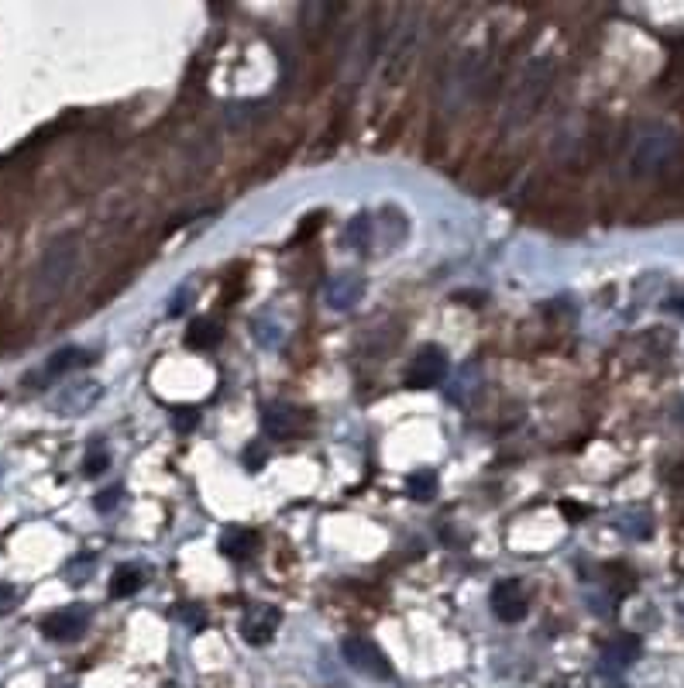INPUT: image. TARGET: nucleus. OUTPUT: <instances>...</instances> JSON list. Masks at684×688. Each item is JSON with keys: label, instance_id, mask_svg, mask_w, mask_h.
I'll return each instance as SVG.
<instances>
[{"label": "nucleus", "instance_id": "0eeeda50", "mask_svg": "<svg viewBox=\"0 0 684 688\" xmlns=\"http://www.w3.org/2000/svg\"><path fill=\"white\" fill-rule=\"evenodd\" d=\"M303 423H307V413L299 407H289V403H268V407L262 410L265 434L276 440L296 438V434L303 430Z\"/></svg>", "mask_w": 684, "mask_h": 688}, {"label": "nucleus", "instance_id": "1a4fd4ad", "mask_svg": "<svg viewBox=\"0 0 684 688\" xmlns=\"http://www.w3.org/2000/svg\"><path fill=\"white\" fill-rule=\"evenodd\" d=\"M492 612L502 623H519L527 616V595L519 582H496L492 589Z\"/></svg>", "mask_w": 684, "mask_h": 688}, {"label": "nucleus", "instance_id": "b1692460", "mask_svg": "<svg viewBox=\"0 0 684 688\" xmlns=\"http://www.w3.org/2000/svg\"><path fill=\"white\" fill-rule=\"evenodd\" d=\"M172 423H176V430H193V427L200 423V413H196V410H179V413L172 417Z\"/></svg>", "mask_w": 684, "mask_h": 688}, {"label": "nucleus", "instance_id": "dca6fc26", "mask_svg": "<svg viewBox=\"0 0 684 688\" xmlns=\"http://www.w3.org/2000/svg\"><path fill=\"white\" fill-rule=\"evenodd\" d=\"M406 492H409L417 502H430L437 496V475L430 469L409 471V479H406Z\"/></svg>", "mask_w": 684, "mask_h": 688}, {"label": "nucleus", "instance_id": "393cba45", "mask_svg": "<svg viewBox=\"0 0 684 688\" xmlns=\"http://www.w3.org/2000/svg\"><path fill=\"white\" fill-rule=\"evenodd\" d=\"M186 303H189V293H179V297H176V303H172V307H169V313H172V317H176V313H179V310H186Z\"/></svg>", "mask_w": 684, "mask_h": 688}, {"label": "nucleus", "instance_id": "20e7f679", "mask_svg": "<svg viewBox=\"0 0 684 688\" xmlns=\"http://www.w3.org/2000/svg\"><path fill=\"white\" fill-rule=\"evenodd\" d=\"M341 654L355 672L368 674V678H382V682L392 678V664H389V657H386V651L375 641H368V637H358V633H355V637H344Z\"/></svg>", "mask_w": 684, "mask_h": 688}, {"label": "nucleus", "instance_id": "a878e982", "mask_svg": "<svg viewBox=\"0 0 684 688\" xmlns=\"http://www.w3.org/2000/svg\"><path fill=\"white\" fill-rule=\"evenodd\" d=\"M560 510H564V516H585V513H588L585 506H575V502H564Z\"/></svg>", "mask_w": 684, "mask_h": 688}, {"label": "nucleus", "instance_id": "5701e85b", "mask_svg": "<svg viewBox=\"0 0 684 688\" xmlns=\"http://www.w3.org/2000/svg\"><path fill=\"white\" fill-rule=\"evenodd\" d=\"M15 606H17V589L15 585H7V582H0V616L11 612Z\"/></svg>", "mask_w": 684, "mask_h": 688}, {"label": "nucleus", "instance_id": "f3484780", "mask_svg": "<svg viewBox=\"0 0 684 688\" xmlns=\"http://www.w3.org/2000/svg\"><path fill=\"white\" fill-rule=\"evenodd\" d=\"M344 241H347V245H355V248H365V245L372 241V220L365 218V214L355 218L351 224H347V231H344Z\"/></svg>", "mask_w": 684, "mask_h": 688}, {"label": "nucleus", "instance_id": "4be33fe9", "mask_svg": "<svg viewBox=\"0 0 684 688\" xmlns=\"http://www.w3.org/2000/svg\"><path fill=\"white\" fill-rule=\"evenodd\" d=\"M265 458H268V454H265V444H248V448H245V465H248L251 471L262 469Z\"/></svg>", "mask_w": 684, "mask_h": 688}, {"label": "nucleus", "instance_id": "2eb2a0df", "mask_svg": "<svg viewBox=\"0 0 684 688\" xmlns=\"http://www.w3.org/2000/svg\"><path fill=\"white\" fill-rule=\"evenodd\" d=\"M141 589V572L135 564H121L114 575H110V595L114 599H127Z\"/></svg>", "mask_w": 684, "mask_h": 688}, {"label": "nucleus", "instance_id": "a211bd4d", "mask_svg": "<svg viewBox=\"0 0 684 688\" xmlns=\"http://www.w3.org/2000/svg\"><path fill=\"white\" fill-rule=\"evenodd\" d=\"M110 465V454L100 448V444H94V451L86 454V461H83V471L86 475H100V471H107Z\"/></svg>", "mask_w": 684, "mask_h": 688}, {"label": "nucleus", "instance_id": "ddd939ff", "mask_svg": "<svg viewBox=\"0 0 684 688\" xmlns=\"http://www.w3.org/2000/svg\"><path fill=\"white\" fill-rule=\"evenodd\" d=\"M606 664L609 668H626V664H633L639 657V641L637 637H629V633H622V637H616V641L606 643Z\"/></svg>", "mask_w": 684, "mask_h": 688}, {"label": "nucleus", "instance_id": "6e6552de", "mask_svg": "<svg viewBox=\"0 0 684 688\" xmlns=\"http://www.w3.org/2000/svg\"><path fill=\"white\" fill-rule=\"evenodd\" d=\"M282 623V612L276 606H251L241 620V637L251 643V647H262L276 637V630Z\"/></svg>", "mask_w": 684, "mask_h": 688}, {"label": "nucleus", "instance_id": "9b49d317", "mask_svg": "<svg viewBox=\"0 0 684 688\" xmlns=\"http://www.w3.org/2000/svg\"><path fill=\"white\" fill-rule=\"evenodd\" d=\"M94 361V355L90 351H83V348H59L55 355H48V361L42 365V376L45 379H63L69 376V372H76V369H83V365H90Z\"/></svg>", "mask_w": 684, "mask_h": 688}, {"label": "nucleus", "instance_id": "4468645a", "mask_svg": "<svg viewBox=\"0 0 684 688\" xmlns=\"http://www.w3.org/2000/svg\"><path fill=\"white\" fill-rule=\"evenodd\" d=\"M220 338H224V330H220L214 320H206V317H196V320L186 328V344H189V348H196V351L214 348Z\"/></svg>", "mask_w": 684, "mask_h": 688}, {"label": "nucleus", "instance_id": "aec40b11", "mask_svg": "<svg viewBox=\"0 0 684 688\" xmlns=\"http://www.w3.org/2000/svg\"><path fill=\"white\" fill-rule=\"evenodd\" d=\"M179 620H183V623H189L193 630H203V623H206L203 610H200V606H193V602H189V606H179Z\"/></svg>", "mask_w": 684, "mask_h": 688}, {"label": "nucleus", "instance_id": "f8f14e48", "mask_svg": "<svg viewBox=\"0 0 684 688\" xmlns=\"http://www.w3.org/2000/svg\"><path fill=\"white\" fill-rule=\"evenodd\" d=\"M255 548H258V533L248 531V527H227L220 533V551L234 562H248Z\"/></svg>", "mask_w": 684, "mask_h": 688}, {"label": "nucleus", "instance_id": "412c9836", "mask_svg": "<svg viewBox=\"0 0 684 688\" xmlns=\"http://www.w3.org/2000/svg\"><path fill=\"white\" fill-rule=\"evenodd\" d=\"M320 224H324V214H310V218L299 224V231H296V241H307V238H313L317 231H320Z\"/></svg>", "mask_w": 684, "mask_h": 688}, {"label": "nucleus", "instance_id": "9d476101", "mask_svg": "<svg viewBox=\"0 0 684 688\" xmlns=\"http://www.w3.org/2000/svg\"><path fill=\"white\" fill-rule=\"evenodd\" d=\"M361 297H365V279L358 272H341L327 286V307L330 310H351Z\"/></svg>", "mask_w": 684, "mask_h": 688}, {"label": "nucleus", "instance_id": "39448f33", "mask_svg": "<svg viewBox=\"0 0 684 688\" xmlns=\"http://www.w3.org/2000/svg\"><path fill=\"white\" fill-rule=\"evenodd\" d=\"M86 626H90L86 606H65V610L48 612L45 620H42V633L55 643H73L86 633Z\"/></svg>", "mask_w": 684, "mask_h": 688}, {"label": "nucleus", "instance_id": "423d86ee", "mask_svg": "<svg viewBox=\"0 0 684 688\" xmlns=\"http://www.w3.org/2000/svg\"><path fill=\"white\" fill-rule=\"evenodd\" d=\"M444 376H448V355H444L437 344L420 348V351L413 355V361H409V369H406V382L417 386V390L437 386V382H444Z\"/></svg>", "mask_w": 684, "mask_h": 688}, {"label": "nucleus", "instance_id": "7ed1b4c3", "mask_svg": "<svg viewBox=\"0 0 684 688\" xmlns=\"http://www.w3.org/2000/svg\"><path fill=\"white\" fill-rule=\"evenodd\" d=\"M550 90V63H533L519 76L513 90V104H509V121H527L533 110L540 107V100Z\"/></svg>", "mask_w": 684, "mask_h": 688}, {"label": "nucleus", "instance_id": "6ab92c4d", "mask_svg": "<svg viewBox=\"0 0 684 688\" xmlns=\"http://www.w3.org/2000/svg\"><path fill=\"white\" fill-rule=\"evenodd\" d=\"M117 502H121V489H117V485H114V489H104V492H100V496H96V500H94V506H96V510H100V513H110V510H114V506H117Z\"/></svg>", "mask_w": 684, "mask_h": 688}, {"label": "nucleus", "instance_id": "f03ea898", "mask_svg": "<svg viewBox=\"0 0 684 688\" xmlns=\"http://www.w3.org/2000/svg\"><path fill=\"white\" fill-rule=\"evenodd\" d=\"M678 152V135L664 125H650L643 127L637 138H633V148H629V172L633 176H650V172H660L668 166L670 158Z\"/></svg>", "mask_w": 684, "mask_h": 688}, {"label": "nucleus", "instance_id": "f257e3e1", "mask_svg": "<svg viewBox=\"0 0 684 688\" xmlns=\"http://www.w3.org/2000/svg\"><path fill=\"white\" fill-rule=\"evenodd\" d=\"M76 266H79V241L76 238H55V241L42 251L38 266H35L32 297L38 299V303L59 299L65 293L69 279H73Z\"/></svg>", "mask_w": 684, "mask_h": 688}]
</instances>
